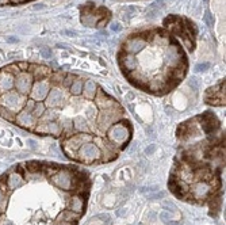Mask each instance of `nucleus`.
Segmentation results:
<instances>
[{
    "label": "nucleus",
    "instance_id": "4",
    "mask_svg": "<svg viewBox=\"0 0 226 225\" xmlns=\"http://www.w3.org/2000/svg\"><path fill=\"white\" fill-rule=\"evenodd\" d=\"M196 26L187 18L169 15L164 27L137 31L118 52V65L134 88L164 96L177 88L188 72L187 50H194Z\"/></svg>",
    "mask_w": 226,
    "mask_h": 225
},
{
    "label": "nucleus",
    "instance_id": "5",
    "mask_svg": "<svg viewBox=\"0 0 226 225\" xmlns=\"http://www.w3.org/2000/svg\"><path fill=\"white\" fill-rule=\"evenodd\" d=\"M203 100L209 106L225 107V80L222 79L215 86L207 88L203 95Z\"/></svg>",
    "mask_w": 226,
    "mask_h": 225
},
{
    "label": "nucleus",
    "instance_id": "3",
    "mask_svg": "<svg viewBox=\"0 0 226 225\" xmlns=\"http://www.w3.org/2000/svg\"><path fill=\"white\" fill-rule=\"evenodd\" d=\"M175 134L168 189L177 200L206 206L211 217H218L223 200V123L215 112L206 110L180 122Z\"/></svg>",
    "mask_w": 226,
    "mask_h": 225
},
{
    "label": "nucleus",
    "instance_id": "2",
    "mask_svg": "<svg viewBox=\"0 0 226 225\" xmlns=\"http://www.w3.org/2000/svg\"><path fill=\"white\" fill-rule=\"evenodd\" d=\"M92 179L76 164L30 160L0 178V225H79Z\"/></svg>",
    "mask_w": 226,
    "mask_h": 225
},
{
    "label": "nucleus",
    "instance_id": "1",
    "mask_svg": "<svg viewBox=\"0 0 226 225\" xmlns=\"http://www.w3.org/2000/svg\"><path fill=\"white\" fill-rule=\"evenodd\" d=\"M0 115L38 136L56 138L73 163H113L134 126L102 86L75 73L19 62L0 71Z\"/></svg>",
    "mask_w": 226,
    "mask_h": 225
}]
</instances>
